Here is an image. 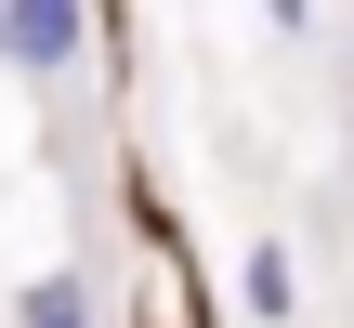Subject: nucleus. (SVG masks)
Here are the masks:
<instances>
[{
	"label": "nucleus",
	"mask_w": 354,
	"mask_h": 328,
	"mask_svg": "<svg viewBox=\"0 0 354 328\" xmlns=\"http://www.w3.org/2000/svg\"><path fill=\"white\" fill-rule=\"evenodd\" d=\"M0 66L39 79V92H66L92 66V0H0Z\"/></svg>",
	"instance_id": "obj_1"
},
{
	"label": "nucleus",
	"mask_w": 354,
	"mask_h": 328,
	"mask_svg": "<svg viewBox=\"0 0 354 328\" xmlns=\"http://www.w3.org/2000/svg\"><path fill=\"white\" fill-rule=\"evenodd\" d=\"M13 328H105V302H92V276H79V263H53V276L13 302Z\"/></svg>",
	"instance_id": "obj_2"
},
{
	"label": "nucleus",
	"mask_w": 354,
	"mask_h": 328,
	"mask_svg": "<svg viewBox=\"0 0 354 328\" xmlns=\"http://www.w3.org/2000/svg\"><path fill=\"white\" fill-rule=\"evenodd\" d=\"M236 289H250V316H263V328H276V316H302V276H289V250H276V237L250 250V276H236Z\"/></svg>",
	"instance_id": "obj_3"
}]
</instances>
